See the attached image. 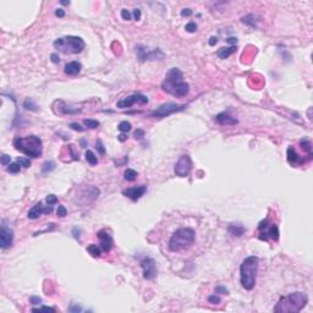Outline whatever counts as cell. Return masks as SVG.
<instances>
[{
    "label": "cell",
    "instance_id": "39",
    "mask_svg": "<svg viewBox=\"0 0 313 313\" xmlns=\"http://www.w3.org/2000/svg\"><path fill=\"white\" fill-rule=\"evenodd\" d=\"M10 162H11V157L7 155V154H2L1 155V164L2 165H10Z\"/></svg>",
    "mask_w": 313,
    "mask_h": 313
},
{
    "label": "cell",
    "instance_id": "5",
    "mask_svg": "<svg viewBox=\"0 0 313 313\" xmlns=\"http://www.w3.org/2000/svg\"><path fill=\"white\" fill-rule=\"evenodd\" d=\"M14 147L31 158H38L42 155V141L37 136L17 137L14 141Z\"/></svg>",
    "mask_w": 313,
    "mask_h": 313
},
{
    "label": "cell",
    "instance_id": "50",
    "mask_svg": "<svg viewBox=\"0 0 313 313\" xmlns=\"http://www.w3.org/2000/svg\"><path fill=\"white\" fill-rule=\"evenodd\" d=\"M218 43V38L216 37H210L209 38V45H215Z\"/></svg>",
    "mask_w": 313,
    "mask_h": 313
},
{
    "label": "cell",
    "instance_id": "2",
    "mask_svg": "<svg viewBox=\"0 0 313 313\" xmlns=\"http://www.w3.org/2000/svg\"><path fill=\"white\" fill-rule=\"evenodd\" d=\"M259 259L257 256L246 257L240 266V281L246 290H252L257 281Z\"/></svg>",
    "mask_w": 313,
    "mask_h": 313
},
{
    "label": "cell",
    "instance_id": "47",
    "mask_svg": "<svg viewBox=\"0 0 313 313\" xmlns=\"http://www.w3.org/2000/svg\"><path fill=\"white\" fill-rule=\"evenodd\" d=\"M134 17H135L136 21L141 20V10H139V9H135V11H134Z\"/></svg>",
    "mask_w": 313,
    "mask_h": 313
},
{
    "label": "cell",
    "instance_id": "28",
    "mask_svg": "<svg viewBox=\"0 0 313 313\" xmlns=\"http://www.w3.org/2000/svg\"><path fill=\"white\" fill-rule=\"evenodd\" d=\"M300 144H301V147H302V149L303 150H306V152H308L310 154H311V152H312V144H311V142L308 141V139H302L301 142H300Z\"/></svg>",
    "mask_w": 313,
    "mask_h": 313
},
{
    "label": "cell",
    "instance_id": "12",
    "mask_svg": "<svg viewBox=\"0 0 313 313\" xmlns=\"http://www.w3.org/2000/svg\"><path fill=\"white\" fill-rule=\"evenodd\" d=\"M136 53H137V56H138L139 61H146V60H154V59H158V54L159 55H163V53L157 49V50H153V51H148L142 45H138L136 47Z\"/></svg>",
    "mask_w": 313,
    "mask_h": 313
},
{
    "label": "cell",
    "instance_id": "38",
    "mask_svg": "<svg viewBox=\"0 0 313 313\" xmlns=\"http://www.w3.org/2000/svg\"><path fill=\"white\" fill-rule=\"evenodd\" d=\"M121 17H122V20L129 21V20H131V14L129 12V10L122 9V10H121Z\"/></svg>",
    "mask_w": 313,
    "mask_h": 313
},
{
    "label": "cell",
    "instance_id": "17",
    "mask_svg": "<svg viewBox=\"0 0 313 313\" xmlns=\"http://www.w3.org/2000/svg\"><path fill=\"white\" fill-rule=\"evenodd\" d=\"M287 160H289V163H290L291 165H296V164H302V163H305L303 158H301V157L296 153V150L294 149V147H289V148H287Z\"/></svg>",
    "mask_w": 313,
    "mask_h": 313
},
{
    "label": "cell",
    "instance_id": "15",
    "mask_svg": "<svg viewBox=\"0 0 313 313\" xmlns=\"http://www.w3.org/2000/svg\"><path fill=\"white\" fill-rule=\"evenodd\" d=\"M97 236H98V239L101 240V248H102V251H104V252H109L111 248H113V237L105 231V230H101L98 234H97Z\"/></svg>",
    "mask_w": 313,
    "mask_h": 313
},
{
    "label": "cell",
    "instance_id": "11",
    "mask_svg": "<svg viewBox=\"0 0 313 313\" xmlns=\"http://www.w3.org/2000/svg\"><path fill=\"white\" fill-rule=\"evenodd\" d=\"M146 104L148 103V98L143 94H139V93H136V94H132L130 97H126L121 101L117 102V108H121V109H125V108H131L134 104Z\"/></svg>",
    "mask_w": 313,
    "mask_h": 313
},
{
    "label": "cell",
    "instance_id": "10",
    "mask_svg": "<svg viewBox=\"0 0 313 313\" xmlns=\"http://www.w3.org/2000/svg\"><path fill=\"white\" fill-rule=\"evenodd\" d=\"M141 267L143 270V278L146 280H152L157 275V264L155 261L150 257H144L141 261Z\"/></svg>",
    "mask_w": 313,
    "mask_h": 313
},
{
    "label": "cell",
    "instance_id": "4",
    "mask_svg": "<svg viewBox=\"0 0 313 313\" xmlns=\"http://www.w3.org/2000/svg\"><path fill=\"white\" fill-rule=\"evenodd\" d=\"M195 231L191 228H181L176 230L169 240V249L171 252H180L188 247H191L195 242Z\"/></svg>",
    "mask_w": 313,
    "mask_h": 313
},
{
    "label": "cell",
    "instance_id": "16",
    "mask_svg": "<svg viewBox=\"0 0 313 313\" xmlns=\"http://www.w3.org/2000/svg\"><path fill=\"white\" fill-rule=\"evenodd\" d=\"M215 120L220 124V125H236L237 124V120L233 116H230L229 114L226 113H220L215 116Z\"/></svg>",
    "mask_w": 313,
    "mask_h": 313
},
{
    "label": "cell",
    "instance_id": "51",
    "mask_svg": "<svg viewBox=\"0 0 313 313\" xmlns=\"http://www.w3.org/2000/svg\"><path fill=\"white\" fill-rule=\"evenodd\" d=\"M117 139H119L120 142H125V141L127 139V136H126L125 134H121V135H119V136H117Z\"/></svg>",
    "mask_w": 313,
    "mask_h": 313
},
{
    "label": "cell",
    "instance_id": "53",
    "mask_svg": "<svg viewBox=\"0 0 313 313\" xmlns=\"http://www.w3.org/2000/svg\"><path fill=\"white\" fill-rule=\"evenodd\" d=\"M63 5H70V1H61Z\"/></svg>",
    "mask_w": 313,
    "mask_h": 313
},
{
    "label": "cell",
    "instance_id": "45",
    "mask_svg": "<svg viewBox=\"0 0 313 313\" xmlns=\"http://www.w3.org/2000/svg\"><path fill=\"white\" fill-rule=\"evenodd\" d=\"M192 15V10L191 9H183L182 11H181V16H186V17H188V16H191Z\"/></svg>",
    "mask_w": 313,
    "mask_h": 313
},
{
    "label": "cell",
    "instance_id": "41",
    "mask_svg": "<svg viewBox=\"0 0 313 313\" xmlns=\"http://www.w3.org/2000/svg\"><path fill=\"white\" fill-rule=\"evenodd\" d=\"M215 292H216V294H221V295H228V294H229L228 289L224 287V286H216V287H215Z\"/></svg>",
    "mask_w": 313,
    "mask_h": 313
},
{
    "label": "cell",
    "instance_id": "34",
    "mask_svg": "<svg viewBox=\"0 0 313 313\" xmlns=\"http://www.w3.org/2000/svg\"><path fill=\"white\" fill-rule=\"evenodd\" d=\"M56 214H58V216L64 218V216L68 215V210H66V208H65L64 206H59V207H58V210H56Z\"/></svg>",
    "mask_w": 313,
    "mask_h": 313
},
{
    "label": "cell",
    "instance_id": "1",
    "mask_svg": "<svg viewBox=\"0 0 313 313\" xmlns=\"http://www.w3.org/2000/svg\"><path fill=\"white\" fill-rule=\"evenodd\" d=\"M162 89L176 98H181L187 96L190 92V84L183 81L182 72L176 68H173L162 82Z\"/></svg>",
    "mask_w": 313,
    "mask_h": 313
},
{
    "label": "cell",
    "instance_id": "37",
    "mask_svg": "<svg viewBox=\"0 0 313 313\" xmlns=\"http://www.w3.org/2000/svg\"><path fill=\"white\" fill-rule=\"evenodd\" d=\"M208 301L210 303H213V305H216V303H220V297L218 296V295H210L208 297Z\"/></svg>",
    "mask_w": 313,
    "mask_h": 313
},
{
    "label": "cell",
    "instance_id": "27",
    "mask_svg": "<svg viewBox=\"0 0 313 313\" xmlns=\"http://www.w3.org/2000/svg\"><path fill=\"white\" fill-rule=\"evenodd\" d=\"M119 130L121 131V132H129V131H131V124L129 122V121H121L120 124H119Z\"/></svg>",
    "mask_w": 313,
    "mask_h": 313
},
{
    "label": "cell",
    "instance_id": "29",
    "mask_svg": "<svg viewBox=\"0 0 313 313\" xmlns=\"http://www.w3.org/2000/svg\"><path fill=\"white\" fill-rule=\"evenodd\" d=\"M54 169H55V164L53 162H45L43 164V167H42V171L43 173H49V171H51Z\"/></svg>",
    "mask_w": 313,
    "mask_h": 313
},
{
    "label": "cell",
    "instance_id": "19",
    "mask_svg": "<svg viewBox=\"0 0 313 313\" xmlns=\"http://www.w3.org/2000/svg\"><path fill=\"white\" fill-rule=\"evenodd\" d=\"M44 209L45 208L43 207V204L40 202L35 203V206L30 209V212H28V218L30 219H38L42 214H44Z\"/></svg>",
    "mask_w": 313,
    "mask_h": 313
},
{
    "label": "cell",
    "instance_id": "6",
    "mask_svg": "<svg viewBox=\"0 0 313 313\" xmlns=\"http://www.w3.org/2000/svg\"><path fill=\"white\" fill-rule=\"evenodd\" d=\"M54 47L65 54H78L84 49L86 44L81 37L68 35L56 39L54 42Z\"/></svg>",
    "mask_w": 313,
    "mask_h": 313
},
{
    "label": "cell",
    "instance_id": "36",
    "mask_svg": "<svg viewBox=\"0 0 313 313\" xmlns=\"http://www.w3.org/2000/svg\"><path fill=\"white\" fill-rule=\"evenodd\" d=\"M70 127L72 129V130H75V131H78V132H83L84 131V127H82L80 124H77V122H71L70 124Z\"/></svg>",
    "mask_w": 313,
    "mask_h": 313
},
{
    "label": "cell",
    "instance_id": "18",
    "mask_svg": "<svg viewBox=\"0 0 313 313\" xmlns=\"http://www.w3.org/2000/svg\"><path fill=\"white\" fill-rule=\"evenodd\" d=\"M81 69H82V65L78 61H71L69 64H66L64 71L69 76H76V75H78L81 72Z\"/></svg>",
    "mask_w": 313,
    "mask_h": 313
},
{
    "label": "cell",
    "instance_id": "22",
    "mask_svg": "<svg viewBox=\"0 0 313 313\" xmlns=\"http://www.w3.org/2000/svg\"><path fill=\"white\" fill-rule=\"evenodd\" d=\"M23 108L26 110H30V111H37L38 110V105L35 104V102L31 98H28L23 102Z\"/></svg>",
    "mask_w": 313,
    "mask_h": 313
},
{
    "label": "cell",
    "instance_id": "48",
    "mask_svg": "<svg viewBox=\"0 0 313 313\" xmlns=\"http://www.w3.org/2000/svg\"><path fill=\"white\" fill-rule=\"evenodd\" d=\"M55 15H56L58 17H64V16H65V11H64L63 9H56Z\"/></svg>",
    "mask_w": 313,
    "mask_h": 313
},
{
    "label": "cell",
    "instance_id": "42",
    "mask_svg": "<svg viewBox=\"0 0 313 313\" xmlns=\"http://www.w3.org/2000/svg\"><path fill=\"white\" fill-rule=\"evenodd\" d=\"M32 311H50V312H55V308L53 307H47V306H42V307H38V308H32Z\"/></svg>",
    "mask_w": 313,
    "mask_h": 313
},
{
    "label": "cell",
    "instance_id": "46",
    "mask_svg": "<svg viewBox=\"0 0 313 313\" xmlns=\"http://www.w3.org/2000/svg\"><path fill=\"white\" fill-rule=\"evenodd\" d=\"M51 63H54V64H59L60 63V58H59V55L58 54H51Z\"/></svg>",
    "mask_w": 313,
    "mask_h": 313
},
{
    "label": "cell",
    "instance_id": "26",
    "mask_svg": "<svg viewBox=\"0 0 313 313\" xmlns=\"http://www.w3.org/2000/svg\"><path fill=\"white\" fill-rule=\"evenodd\" d=\"M83 124H84V126L88 127V129H97V127L99 126V121L93 120V119H84V120H83Z\"/></svg>",
    "mask_w": 313,
    "mask_h": 313
},
{
    "label": "cell",
    "instance_id": "8",
    "mask_svg": "<svg viewBox=\"0 0 313 313\" xmlns=\"http://www.w3.org/2000/svg\"><path fill=\"white\" fill-rule=\"evenodd\" d=\"M192 170V160L191 157L187 154H183L180 157L177 163L175 164V174L180 177H186Z\"/></svg>",
    "mask_w": 313,
    "mask_h": 313
},
{
    "label": "cell",
    "instance_id": "30",
    "mask_svg": "<svg viewBox=\"0 0 313 313\" xmlns=\"http://www.w3.org/2000/svg\"><path fill=\"white\" fill-rule=\"evenodd\" d=\"M254 20H256V19H254V16H253V15H247V16L242 17V22L246 23V25L252 26V27H254V26H256V21H254Z\"/></svg>",
    "mask_w": 313,
    "mask_h": 313
},
{
    "label": "cell",
    "instance_id": "20",
    "mask_svg": "<svg viewBox=\"0 0 313 313\" xmlns=\"http://www.w3.org/2000/svg\"><path fill=\"white\" fill-rule=\"evenodd\" d=\"M245 231H246V229L244 228V225H241V224H230L229 225V233L233 236L240 237V236L244 235Z\"/></svg>",
    "mask_w": 313,
    "mask_h": 313
},
{
    "label": "cell",
    "instance_id": "3",
    "mask_svg": "<svg viewBox=\"0 0 313 313\" xmlns=\"http://www.w3.org/2000/svg\"><path fill=\"white\" fill-rule=\"evenodd\" d=\"M308 302V297L305 292H294L285 297H282L277 306L274 307V312L277 313H296L305 308Z\"/></svg>",
    "mask_w": 313,
    "mask_h": 313
},
{
    "label": "cell",
    "instance_id": "31",
    "mask_svg": "<svg viewBox=\"0 0 313 313\" xmlns=\"http://www.w3.org/2000/svg\"><path fill=\"white\" fill-rule=\"evenodd\" d=\"M20 169H21V165L16 162V163H12V164H10V165H9L7 171H9V173H11V174H17V173L20 171Z\"/></svg>",
    "mask_w": 313,
    "mask_h": 313
},
{
    "label": "cell",
    "instance_id": "43",
    "mask_svg": "<svg viewBox=\"0 0 313 313\" xmlns=\"http://www.w3.org/2000/svg\"><path fill=\"white\" fill-rule=\"evenodd\" d=\"M30 301H31L32 305H39V303H42V299H40V297H37V296H32V297L30 299Z\"/></svg>",
    "mask_w": 313,
    "mask_h": 313
},
{
    "label": "cell",
    "instance_id": "52",
    "mask_svg": "<svg viewBox=\"0 0 313 313\" xmlns=\"http://www.w3.org/2000/svg\"><path fill=\"white\" fill-rule=\"evenodd\" d=\"M226 42H228V43H230V44H235V43L237 42V39H236L235 37H230V38H228V39H226Z\"/></svg>",
    "mask_w": 313,
    "mask_h": 313
},
{
    "label": "cell",
    "instance_id": "33",
    "mask_svg": "<svg viewBox=\"0 0 313 313\" xmlns=\"http://www.w3.org/2000/svg\"><path fill=\"white\" fill-rule=\"evenodd\" d=\"M45 202H47L49 206H54V204L58 203V197H56L55 195H49V196H47Z\"/></svg>",
    "mask_w": 313,
    "mask_h": 313
},
{
    "label": "cell",
    "instance_id": "21",
    "mask_svg": "<svg viewBox=\"0 0 313 313\" xmlns=\"http://www.w3.org/2000/svg\"><path fill=\"white\" fill-rule=\"evenodd\" d=\"M236 51V47L233 45V47H229V48H221L216 51V55L220 58V59H226L229 58L231 54H234Z\"/></svg>",
    "mask_w": 313,
    "mask_h": 313
},
{
    "label": "cell",
    "instance_id": "25",
    "mask_svg": "<svg viewBox=\"0 0 313 313\" xmlns=\"http://www.w3.org/2000/svg\"><path fill=\"white\" fill-rule=\"evenodd\" d=\"M86 160H87L91 165H96V164L98 163V159H97V157L94 155V153H93L92 150H87V152H86Z\"/></svg>",
    "mask_w": 313,
    "mask_h": 313
},
{
    "label": "cell",
    "instance_id": "44",
    "mask_svg": "<svg viewBox=\"0 0 313 313\" xmlns=\"http://www.w3.org/2000/svg\"><path fill=\"white\" fill-rule=\"evenodd\" d=\"M134 137H135V138H138V139L143 138V137H144V132H143L142 130H137V131H135Z\"/></svg>",
    "mask_w": 313,
    "mask_h": 313
},
{
    "label": "cell",
    "instance_id": "49",
    "mask_svg": "<svg viewBox=\"0 0 313 313\" xmlns=\"http://www.w3.org/2000/svg\"><path fill=\"white\" fill-rule=\"evenodd\" d=\"M70 312H81L82 311V308L81 307H78V306H72V307H70L69 308Z\"/></svg>",
    "mask_w": 313,
    "mask_h": 313
},
{
    "label": "cell",
    "instance_id": "32",
    "mask_svg": "<svg viewBox=\"0 0 313 313\" xmlns=\"http://www.w3.org/2000/svg\"><path fill=\"white\" fill-rule=\"evenodd\" d=\"M21 167H23V168H30L31 167V160L30 159H27V158H23V157H19L17 158V160H16Z\"/></svg>",
    "mask_w": 313,
    "mask_h": 313
},
{
    "label": "cell",
    "instance_id": "9",
    "mask_svg": "<svg viewBox=\"0 0 313 313\" xmlns=\"http://www.w3.org/2000/svg\"><path fill=\"white\" fill-rule=\"evenodd\" d=\"M183 109H185V105H179L176 103H165V104H162L159 108H157L152 113V116H154V117H165V116H169L174 113L181 111Z\"/></svg>",
    "mask_w": 313,
    "mask_h": 313
},
{
    "label": "cell",
    "instance_id": "14",
    "mask_svg": "<svg viewBox=\"0 0 313 313\" xmlns=\"http://www.w3.org/2000/svg\"><path fill=\"white\" fill-rule=\"evenodd\" d=\"M146 191H147V186L141 185V186H136V187H130V188L125 190L122 193H124V196H126V197H129L130 200H132V201L136 202L137 200H139V198L146 193Z\"/></svg>",
    "mask_w": 313,
    "mask_h": 313
},
{
    "label": "cell",
    "instance_id": "35",
    "mask_svg": "<svg viewBox=\"0 0 313 313\" xmlns=\"http://www.w3.org/2000/svg\"><path fill=\"white\" fill-rule=\"evenodd\" d=\"M186 31L187 32H190V33H193V32H196L197 31V25L195 23V22H190V23H187L186 25Z\"/></svg>",
    "mask_w": 313,
    "mask_h": 313
},
{
    "label": "cell",
    "instance_id": "23",
    "mask_svg": "<svg viewBox=\"0 0 313 313\" xmlns=\"http://www.w3.org/2000/svg\"><path fill=\"white\" fill-rule=\"evenodd\" d=\"M87 251L89 252V254H92L93 257H99L101 256V253H102V248L101 247H98L97 245L92 244L89 245L88 247H87Z\"/></svg>",
    "mask_w": 313,
    "mask_h": 313
},
{
    "label": "cell",
    "instance_id": "24",
    "mask_svg": "<svg viewBox=\"0 0 313 313\" xmlns=\"http://www.w3.org/2000/svg\"><path fill=\"white\" fill-rule=\"evenodd\" d=\"M137 177V171H135L134 169H126L124 173V179L126 181H135Z\"/></svg>",
    "mask_w": 313,
    "mask_h": 313
},
{
    "label": "cell",
    "instance_id": "40",
    "mask_svg": "<svg viewBox=\"0 0 313 313\" xmlns=\"http://www.w3.org/2000/svg\"><path fill=\"white\" fill-rule=\"evenodd\" d=\"M96 148H97V150H98L101 154H104L105 153V148H104V146H103V143H102V141H101V139H98V141H97V143H96Z\"/></svg>",
    "mask_w": 313,
    "mask_h": 313
},
{
    "label": "cell",
    "instance_id": "7",
    "mask_svg": "<svg viewBox=\"0 0 313 313\" xmlns=\"http://www.w3.org/2000/svg\"><path fill=\"white\" fill-rule=\"evenodd\" d=\"M258 229H259V231H261V233H259V239H261V240L267 241V240L272 239V240L277 241L279 239L278 226H277L275 224H269L268 219L262 220V221L259 223V225H258Z\"/></svg>",
    "mask_w": 313,
    "mask_h": 313
},
{
    "label": "cell",
    "instance_id": "13",
    "mask_svg": "<svg viewBox=\"0 0 313 313\" xmlns=\"http://www.w3.org/2000/svg\"><path fill=\"white\" fill-rule=\"evenodd\" d=\"M12 241H14V233H12V230H10L5 225H2L1 230H0V247L2 249H6V248H9L12 245Z\"/></svg>",
    "mask_w": 313,
    "mask_h": 313
}]
</instances>
